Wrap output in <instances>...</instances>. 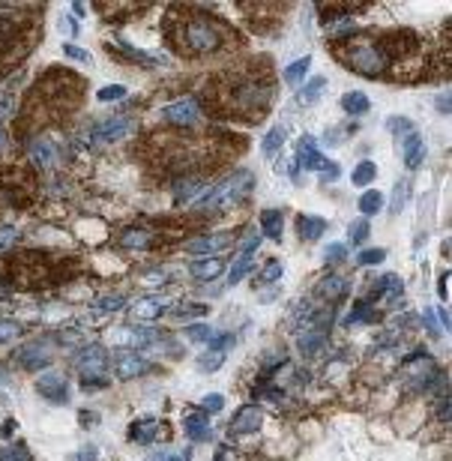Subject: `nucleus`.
Segmentation results:
<instances>
[{"label":"nucleus","instance_id":"a19ab883","mask_svg":"<svg viewBox=\"0 0 452 461\" xmlns=\"http://www.w3.org/2000/svg\"><path fill=\"white\" fill-rule=\"evenodd\" d=\"M324 87H326V78H320V75H318V78L311 81V84H309V87H306V90H302V93H300V102H302V105L315 102V99L320 96V90H324Z\"/></svg>","mask_w":452,"mask_h":461},{"label":"nucleus","instance_id":"0eeeda50","mask_svg":"<svg viewBox=\"0 0 452 461\" xmlns=\"http://www.w3.org/2000/svg\"><path fill=\"white\" fill-rule=\"evenodd\" d=\"M162 117L168 123H174V126H195L201 120V105L195 99H177V102H171L162 111Z\"/></svg>","mask_w":452,"mask_h":461},{"label":"nucleus","instance_id":"dca6fc26","mask_svg":"<svg viewBox=\"0 0 452 461\" xmlns=\"http://www.w3.org/2000/svg\"><path fill=\"white\" fill-rule=\"evenodd\" d=\"M324 342H326V333H318V329H300L297 335V348L302 357H318Z\"/></svg>","mask_w":452,"mask_h":461},{"label":"nucleus","instance_id":"b1692460","mask_svg":"<svg viewBox=\"0 0 452 461\" xmlns=\"http://www.w3.org/2000/svg\"><path fill=\"white\" fill-rule=\"evenodd\" d=\"M261 230L270 240H278L282 237V210H264L261 213Z\"/></svg>","mask_w":452,"mask_h":461},{"label":"nucleus","instance_id":"bf43d9fd","mask_svg":"<svg viewBox=\"0 0 452 461\" xmlns=\"http://www.w3.org/2000/svg\"><path fill=\"white\" fill-rule=\"evenodd\" d=\"M438 111H440V114H449V96H447V93L438 99Z\"/></svg>","mask_w":452,"mask_h":461},{"label":"nucleus","instance_id":"f704fd0d","mask_svg":"<svg viewBox=\"0 0 452 461\" xmlns=\"http://www.w3.org/2000/svg\"><path fill=\"white\" fill-rule=\"evenodd\" d=\"M368 240V222L366 219H357L350 225V230H348V243L350 246H363Z\"/></svg>","mask_w":452,"mask_h":461},{"label":"nucleus","instance_id":"f257e3e1","mask_svg":"<svg viewBox=\"0 0 452 461\" xmlns=\"http://www.w3.org/2000/svg\"><path fill=\"white\" fill-rule=\"evenodd\" d=\"M342 60L348 63L353 72L368 75V78H377V75H383V72L390 69V60H386V54L381 51V45H377L372 36L353 39L350 45H344L342 48Z\"/></svg>","mask_w":452,"mask_h":461},{"label":"nucleus","instance_id":"4c0bfd02","mask_svg":"<svg viewBox=\"0 0 452 461\" xmlns=\"http://www.w3.org/2000/svg\"><path fill=\"white\" fill-rule=\"evenodd\" d=\"M0 461H30V452H27V447H21V443H12V447L0 449Z\"/></svg>","mask_w":452,"mask_h":461},{"label":"nucleus","instance_id":"f8f14e48","mask_svg":"<svg viewBox=\"0 0 452 461\" xmlns=\"http://www.w3.org/2000/svg\"><path fill=\"white\" fill-rule=\"evenodd\" d=\"M19 362L24 368H30V372L45 368V366H51V348H48L45 342H30L27 348L19 353Z\"/></svg>","mask_w":452,"mask_h":461},{"label":"nucleus","instance_id":"79ce46f5","mask_svg":"<svg viewBox=\"0 0 452 461\" xmlns=\"http://www.w3.org/2000/svg\"><path fill=\"white\" fill-rule=\"evenodd\" d=\"M210 335H213V329L207 324H189L186 327V339L189 342H210Z\"/></svg>","mask_w":452,"mask_h":461},{"label":"nucleus","instance_id":"3c124183","mask_svg":"<svg viewBox=\"0 0 452 461\" xmlns=\"http://www.w3.org/2000/svg\"><path fill=\"white\" fill-rule=\"evenodd\" d=\"M15 237H19V230H15V228H0V252L10 249V243L15 240Z\"/></svg>","mask_w":452,"mask_h":461},{"label":"nucleus","instance_id":"13d9d810","mask_svg":"<svg viewBox=\"0 0 452 461\" xmlns=\"http://www.w3.org/2000/svg\"><path fill=\"white\" fill-rule=\"evenodd\" d=\"M425 327H429L431 335H438V320H434V311H425Z\"/></svg>","mask_w":452,"mask_h":461},{"label":"nucleus","instance_id":"58836bf2","mask_svg":"<svg viewBox=\"0 0 452 461\" xmlns=\"http://www.w3.org/2000/svg\"><path fill=\"white\" fill-rule=\"evenodd\" d=\"M123 306H126V296H123V294H108V296H102V300L96 303V311H120Z\"/></svg>","mask_w":452,"mask_h":461},{"label":"nucleus","instance_id":"6e6552de","mask_svg":"<svg viewBox=\"0 0 452 461\" xmlns=\"http://www.w3.org/2000/svg\"><path fill=\"white\" fill-rule=\"evenodd\" d=\"M264 425V410L258 405H249V407H240L231 419V425H228V434L231 438H240V434H252L258 432V428Z\"/></svg>","mask_w":452,"mask_h":461},{"label":"nucleus","instance_id":"c9c22d12","mask_svg":"<svg viewBox=\"0 0 452 461\" xmlns=\"http://www.w3.org/2000/svg\"><path fill=\"white\" fill-rule=\"evenodd\" d=\"M309 66H311V57H302V60H297V63H291V66H287V69H285L287 84H297V81L309 72Z\"/></svg>","mask_w":452,"mask_h":461},{"label":"nucleus","instance_id":"8fccbe9b","mask_svg":"<svg viewBox=\"0 0 452 461\" xmlns=\"http://www.w3.org/2000/svg\"><path fill=\"white\" fill-rule=\"evenodd\" d=\"M105 383H108V381H105L102 375H96V377H81V386H84V392H93L96 386H99V390H102Z\"/></svg>","mask_w":452,"mask_h":461},{"label":"nucleus","instance_id":"cd10ccee","mask_svg":"<svg viewBox=\"0 0 452 461\" xmlns=\"http://www.w3.org/2000/svg\"><path fill=\"white\" fill-rule=\"evenodd\" d=\"M372 318H374L372 300H359V303H353V309L348 315V324H366V320H372Z\"/></svg>","mask_w":452,"mask_h":461},{"label":"nucleus","instance_id":"69168bd1","mask_svg":"<svg viewBox=\"0 0 452 461\" xmlns=\"http://www.w3.org/2000/svg\"><path fill=\"white\" fill-rule=\"evenodd\" d=\"M3 147H6V132L0 129V150H3Z\"/></svg>","mask_w":452,"mask_h":461},{"label":"nucleus","instance_id":"5701e85b","mask_svg":"<svg viewBox=\"0 0 452 461\" xmlns=\"http://www.w3.org/2000/svg\"><path fill=\"white\" fill-rule=\"evenodd\" d=\"M297 230H300V240H318V237L326 230V222L320 216H300Z\"/></svg>","mask_w":452,"mask_h":461},{"label":"nucleus","instance_id":"864d4df0","mask_svg":"<svg viewBox=\"0 0 452 461\" xmlns=\"http://www.w3.org/2000/svg\"><path fill=\"white\" fill-rule=\"evenodd\" d=\"M278 276H282V263H278V261H270L267 270H264V282H276Z\"/></svg>","mask_w":452,"mask_h":461},{"label":"nucleus","instance_id":"c03bdc74","mask_svg":"<svg viewBox=\"0 0 452 461\" xmlns=\"http://www.w3.org/2000/svg\"><path fill=\"white\" fill-rule=\"evenodd\" d=\"M386 252L383 249H366L357 255V263H363V267H374V263H383Z\"/></svg>","mask_w":452,"mask_h":461},{"label":"nucleus","instance_id":"72a5a7b5","mask_svg":"<svg viewBox=\"0 0 452 461\" xmlns=\"http://www.w3.org/2000/svg\"><path fill=\"white\" fill-rule=\"evenodd\" d=\"M407 192H410V183H407V180H399V183H396V192H392V204H390V213H392V216H399V213H401Z\"/></svg>","mask_w":452,"mask_h":461},{"label":"nucleus","instance_id":"7ed1b4c3","mask_svg":"<svg viewBox=\"0 0 452 461\" xmlns=\"http://www.w3.org/2000/svg\"><path fill=\"white\" fill-rule=\"evenodd\" d=\"M252 186H254V177L249 171H237V174L219 180L204 198H198L195 210H219V207H228V204H237L243 195L252 192Z\"/></svg>","mask_w":452,"mask_h":461},{"label":"nucleus","instance_id":"680f3d73","mask_svg":"<svg viewBox=\"0 0 452 461\" xmlns=\"http://www.w3.org/2000/svg\"><path fill=\"white\" fill-rule=\"evenodd\" d=\"M447 291H449V276L443 273V276H440V296H443V300H447V296H449Z\"/></svg>","mask_w":452,"mask_h":461},{"label":"nucleus","instance_id":"ea45409f","mask_svg":"<svg viewBox=\"0 0 452 461\" xmlns=\"http://www.w3.org/2000/svg\"><path fill=\"white\" fill-rule=\"evenodd\" d=\"M21 335V324L15 320H0V344H10Z\"/></svg>","mask_w":452,"mask_h":461},{"label":"nucleus","instance_id":"aec40b11","mask_svg":"<svg viewBox=\"0 0 452 461\" xmlns=\"http://www.w3.org/2000/svg\"><path fill=\"white\" fill-rule=\"evenodd\" d=\"M171 192H174V201L177 204H186L189 198H195V195L201 192V177H192V174L177 177L174 183H171Z\"/></svg>","mask_w":452,"mask_h":461},{"label":"nucleus","instance_id":"2eb2a0df","mask_svg":"<svg viewBox=\"0 0 452 461\" xmlns=\"http://www.w3.org/2000/svg\"><path fill=\"white\" fill-rule=\"evenodd\" d=\"M401 150H405V165H407L410 171H416L419 165H423V159H425V141L416 135V132H410V135L405 138Z\"/></svg>","mask_w":452,"mask_h":461},{"label":"nucleus","instance_id":"473e14b6","mask_svg":"<svg viewBox=\"0 0 452 461\" xmlns=\"http://www.w3.org/2000/svg\"><path fill=\"white\" fill-rule=\"evenodd\" d=\"M282 141H285V129L282 126H273L264 135V156H276V150L282 147Z\"/></svg>","mask_w":452,"mask_h":461},{"label":"nucleus","instance_id":"c756f323","mask_svg":"<svg viewBox=\"0 0 452 461\" xmlns=\"http://www.w3.org/2000/svg\"><path fill=\"white\" fill-rule=\"evenodd\" d=\"M222 362H225V353L207 351L204 357H198V368H201L204 375H213V372H219V368H222Z\"/></svg>","mask_w":452,"mask_h":461},{"label":"nucleus","instance_id":"052dcab7","mask_svg":"<svg viewBox=\"0 0 452 461\" xmlns=\"http://www.w3.org/2000/svg\"><path fill=\"white\" fill-rule=\"evenodd\" d=\"M81 461H96V449L93 447H84V449H81Z\"/></svg>","mask_w":452,"mask_h":461},{"label":"nucleus","instance_id":"39448f33","mask_svg":"<svg viewBox=\"0 0 452 461\" xmlns=\"http://www.w3.org/2000/svg\"><path fill=\"white\" fill-rule=\"evenodd\" d=\"M297 165H302V168H309V171H324V177H339L342 174V168H339V162H330V159H324L318 150V144H315V138L311 135H302L300 138V144H297Z\"/></svg>","mask_w":452,"mask_h":461},{"label":"nucleus","instance_id":"7c9ffc66","mask_svg":"<svg viewBox=\"0 0 452 461\" xmlns=\"http://www.w3.org/2000/svg\"><path fill=\"white\" fill-rule=\"evenodd\" d=\"M386 123H390V132H392V135H396V141H399V147H401V144H405V138L410 135V132H414V123H410L407 117H390V120H386Z\"/></svg>","mask_w":452,"mask_h":461},{"label":"nucleus","instance_id":"09e8293b","mask_svg":"<svg viewBox=\"0 0 452 461\" xmlns=\"http://www.w3.org/2000/svg\"><path fill=\"white\" fill-rule=\"evenodd\" d=\"M344 258H348V249H344L342 243H333V246H326V263H342Z\"/></svg>","mask_w":452,"mask_h":461},{"label":"nucleus","instance_id":"9b49d317","mask_svg":"<svg viewBox=\"0 0 452 461\" xmlns=\"http://www.w3.org/2000/svg\"><path fill=\"white\" fill-rule=\"evenodd\" d=\"M36 390H39V395H45L48 401H57V405H63V401L69 399V392H67V377H63L60 372L43 375V377L36 381Z\"/></svg>","mask_w":452,"mask_h":461},{"label":"nucleus","instance_id":"603ef678","mask_svg":"<svg viewBox=\"0 0 452 461\" xmlns=\"http://www.w3.org/2000/svg\"><path fill=\"white\" fill-rule=\"evenodd\" d=\"M63 51H67L69 57H75V60H81V63H90V54L84 51V48H78V45H63Z\"/></svg>","mask_w":452,"mask_h":461},{"label":"nucleus","instance_id":"412c9836","mask_svg":"<svg viewBox=\"0 0 452 461\" xmlns=\"http://www.w3.org/2000/svg\"><path fill=\"white\" fill-rule=\"evenodd\" d=\"M153 234L147 228H126L120 230V246L123 249H150Z\"/></svg>","mask_w":452,"mask_h":461},{"label":"nucleus","instance_id":"6ab92c4d","mask_svg":"<svg viewBox=\"0 0 452 461\" xmlns=\"http://www.w3.org/2000/svg\"><path fill=\"white\" fill-rule=\"evenodd\" d=\"M165 309L168 306L162 300H150V296H144V300H138L135 306H132V318L135 320H147V324H150V320L165 315Z\"/></svg>","mask_w":452,"mask_h":461},{"label":"nucleus","instance_id":"bb28decb","mask_svg":"<svg viewBox=\"0 0 452 461\" xmlns=\"http://www.w3.org/2000/svg\"><path fill=\"white\" fill-rule=\"evenodd\" d=\"M374 177H377V165L374 162H359L357 168H353V174H350L353 186H368Z\"/></svg>","mask_w":452,"mask_h":461},{"label":"nucleus","instance_id":"37998d69","mask_svg":"<svg viewBox=\"0 0 452 461\" xmlns=\"http://www.w3.org/2000/svg\"><path fill=\"white\" fill-rule=\"evenodd\" d=\"M222 407H225V395H219V392L204 395V401H201V410H204V414H219Z\"/></svg>","mask_w":452,"mask_h":461},{"label":"nucleus","instance_id":"e2e57ef3","mask_svg":"<svg viewBox=\"0 0 452 461\" xmlns=\"http://www.w3.org/2000/svg\"><path fill=\"white\" fill-rule=\"evenodd\" d=\"M213 461H231V456H228V447H219L216 449V458Z\"/></svg>","mask_w":452,"mask_h":461},{"label":"nucleus","instance_id":"0e129e2a","mask_svg":"<svg viewBox=\"0 0 452 461\" xmlns=\"http://www.w3.org/2000/svg\"><path fill=\"white\" fill-rule=\"evenodd\" d=\"M6 111H10V102H6V99H0V117H3Z\"/></svg>","mask_w":452,"mask_h":461},{"label":"nucleus","instance_id":"423d86ee","mask_svg":"<svg viewBox=\"0 0 452 461\" xmlns=\"http://www.w3.org/2000/svg\"><path fill=\"white\" fill-rule=\"evenodd\" d=\"M108 366V353H105L102 344H87L84 351L75 353V368L81 372V377H96L105 372Z\"/></svg>","mask_w":452,"mask_h":461},{"label":"nucleus","instance_id":"c85d7f7f","mask_svg":"<svg viewBox=\"0 0 452 461\" xmlns=\"http://www.w3.org/2000/svg\"><path fill=\"white\" fill-rule=\"evenodd\" d=\"M249 270H252V255H240V258L234 261L231 273H228V285H240V279L249 276Z\"/></svg>","mask_w":452,"mask_h":461},{"label":"nucleus","instance_id":"4468645a","mask_svg":"<svg viewBox=\"0 0 452 461\" xmlns=\"http://www.w3.org/2000/svg\"><path fill=\"white\" fill-rule=\"evenodd\" d=\"M129 126H132V120H129V117H108V120L96 123L93 138H96V141H117V138H123L129 132Z\"/></svg>","mask_w":452,"mask_h":461},{"label":"nucleus","instance_id":"6e6d98bb","mask_svg":"<svg viewBox=\"0 0 452 461\" xmlns=\"http://www.w3.org/2000/svg\"><path fill=\"white\" fill-rule=\"evenodd\" d=\"M147 461H180V456H174V452H168V449H156L147 456Z\"/></svg>","mask_w":452,"mask_h":461},{"label":"nucleus","instance_id":"f3484780","mask_svg":"<svg viewBox=\"0 0 452 461\" xmlns=\"http://www.w3.org/2000/svg\"><path fill=\"white\" fill-rule=\"evenodd\" d=\"M348 291V282H344L342 276H335V273H330L320 282L318 287H315V294L320 296V300H326V303H335V300H342V294Z\"/></svg>","mask_w":452,"mask_h":461},{"label":"nucleus","instance_id":"a18cd8bd","mask_svg":"<svg viewBox=\"0 0 452 461\" xmlns=\"http://www.w3.org/2000/svg\"><path fill=\"white\" fill-rule=\"evenodd\" d=\"M210 351H219V353H225L228 348L234 344V333H222V335H210Z\"/></svg>","mask_w":452,"mask_h":461},{"label":"nucleus","instance_id":"f03ea898","mask_svg":"<svg viewBox=\"0 0 452 461\" xmlns=\"http://www.w3.org/2000/svg\"><path fill=\"white\" fill-rule=\"evenodd\" d=\"M222 45V30L219 24L207 19V15H192L180 27V48L189 54H210Z\"/></svg>","mask_w":452,"mask_h":461},{"label":"nucleus","instance_id":"1a4fd4ad","mask_svg":"<svg viewBox=\"0 0 452 461\" xmlns=\"http://www.w3.org/2000/svg\"><path fill=\"white\" fill-rule=\"evenodd\" d=\"M147 362L138 351H117L114 353V372H117L120 381H132V377H141L147 372Z\"/></svg>","mask_w":452,"mask_h":461},{"label":"nucleus","instance_id":"393cba45","mask_svg":"<svg viewBox=\"0 0 452 461\" xmlns=\"http://www.w3.org/2000/svg\"><path fill=\"white\" fill-rule=\"evenodd\" d=\"M342 108L348 114H366L368 108H372V102H368L366 93H359V90H350V93L342 96Z\"/></svg>","mask_w":452,"mask_h":461},{"label":"nucleus","instance_id":"9d476101","mask_svg":"<svg viewBox=\"0 0 452 461\" xmlns=\"http://www.w3.org/2000/svg\"><path fill=\"white\" fill-rule=\"evenodd\" d=\"M168 428L162 419H138V423L129 428V438H132L135 443H153V440H165L168 438Z\"/></svg>","mask_w":452,"mask_h":461},{"label":"nucleus","instance_id":"a211bd4d","mask_svg":"<svg viewBox=\"0 0 452 461\" xmlns=\"http://www.w3.org/2000/svg\"><path fill=\"white\" fill-rule=\"evenodd\" d=\"M183 428H186V434H189L192 440H207V438H210V419H207V414H204V410H192V414L186 416Z\"/></svg>","mask_w":452,"mask_h":461},{"label":"nucleus","instance_id":"ddd939ff","mask_svg":"<svg viewBox=\"0 0 452 461\" xmlns=\"http://www.w3.org/2000/svg\"><path fill=\"white\" fill-rule=\"evenodd\" d=\"M231 246V234H207V237H195V240H189L186 249L192 255H213L216 258V252L228 249Z\"/></svg>","mask_w":452,"mask_h":461},{"label":"nucleus","instance_id":"a878e982","mask_svg":"<svg viewBox=\"0 0 452 461\" xmlns=\"http://www.w3.org/2000/svg\"><path fill=\"white\" fill-rule=\"evenodd\" d=\"M381 207H383V195L381 192L368 189L366 195H359V213H363V216H374Z\"/></svg>","mask_w":452,"mask_h":461},{"label":"nucleus","instance_id":"4d7b16f0","mask_svg":"<svg viewBox=\"0 0 452 461\" xmlns=\"http://www.w3.org/2000/svg\"><path fill=\"white\" fill-rule=\"evenodd\" d=\"M438 419H440V423H447V419H449V399H447V395H440V405H438Z\"/></svg>","mask_w":452,"mask_h":461},{"label":"nucleus","instance_id":"49530a36","mask_svg":"<svg viewBox=\"0 0 452 461\" xmlns=\"http://www.w3.org/2000/svg\"><path fill=\"white\" fill-rule=\"evenodd\" d=\"M123 96H126V87H120V84L102 87L99 93H96V99H99V102H114V99H123Z\"/></svg>","mask_w":452,"mask_h":461},{"label":"nucleus","instance_id":"5fc2aeb1","mask_svg":"<svg viewBox=\"0 0 452 461\" xmlns=\"http://www.w3.org/2000/svg\"><path fill=\"white\" fill-rule=\"evenodd\" d=\"M353 129H357V126H348V129H330V132H326L324 138H326V144H335V141H342L344 135H350Z\"/></svg>","mask_w":452,"mask_h":461},{"label":"nucleus","instance_id":"e433bc0d","mask_svg":"<svg viewBox=\"0 0 452 461\" xmlns=\"http://www.w3.org/2000/svg\"><path fill=\"white\" fill-rule=\"evenodd\" d=\"M201 315H207V306H201V303H186V306H177V309H174V318H177V320L201 318Z\"/></svg>","mask_w":452,"mask_h":461},{"label":"nucleus","instance_id":"20e7f679","mask_svg":"<svg viewBox=\"0 0 452 461\" xmlns=\"http://www.w3.org/2000/svg\"><path fill=\"white\" fill-rule=\"evenodd\" d=\"M273 93V87L267 84V81H258V78H240L231 84V102L237 111H267V99Z\"/></svg>","mask_w":452,"mask_h":461},{"label":"nucleus","instance_id":"2f4dec72","mask_svg":"<svg viewBox=\"0 0 452 461\" xmlns=\"http://www.w3.org/2000/svg\"><path fill=\"white\" fill-rule=\"evenodd\" d=\"M377 291H383L390 300H399V296L405 294V287H401V279L399 276H383L381 282H377Z\"/></svg>","mask_w":452,"mask_h":461},{"label":"nucleus","instance_id":"de8ad7c7","mask_svg":"<svg viewBox=\"0 0 452 461\" xmlns=\"http://www.w3.org/2000/svg\"><path fill=\"white\" fill-rule=\"evenodd\" d=\"M34 159H36V165H45L54 159V153H51V144H45V141H39V144H34Z\"/></svg>","mask_w":452,"mask_h":461},{"label":"nucleus","instance_id":"4be33fe9","mask_svg":"<svg viewBox=\"0 0 452 461\" xmlns=\"http://www.w3.org/2000/svg\"><path fill=\"white\" fill-rule=\"evenodd\" d=\"M222 270H225V261L222 258H207V261L192 263V276L198 279V282H213V279L222 276Z\"/></svg>","mask_w":452,"mask_h":461}]
</instances>
